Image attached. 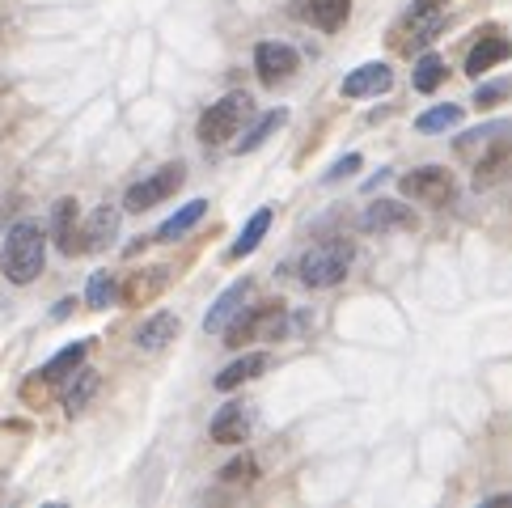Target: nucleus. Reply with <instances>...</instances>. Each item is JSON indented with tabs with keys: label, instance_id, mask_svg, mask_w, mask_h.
I'll return each mask as SVG.
<instances>
[{
	"label": "nucleus",
	"instance_id": "21",
	"mask_svg": "<svg viewBox=\"0 0 512 508\" xmlns=\"http://www.w3.org/2000/svg\"><path fill=\"white\" fill-rule=\"evenodd\" d=\"M85 356H89V339H81V343H68V348L51 356V360H47V365H43L39 373H43L47 381H64L68 373H81Z\"/></svg>",
	"mask_w": 512,
	"mask_h": 508
},
{
	"label": "nucleus",
	"instance_id": "28",
	"mask_svg": "<svg viewBox=\"0 0 512 508\" xmlns=\"http://www.w3.org/2000/svg\"><path fill=\"white\" fill-rule=\"evenodd\" d=\"M284 119H288V111H267L259 123L250 127V136H242V140L233 144V149H237V153H250V149H259V144H263L271 132H276V127H284Z\"/></svg>",
	"mask_w": 512,
	"mask_h": 508
},
{
	"label": "nucleus",
	"instance_id": "1",
	"mask_svg": "<svg viewBox=\"0 0 512 508\" xmlns=\"http://www.w3.org/2000/svg\"><path fill=\"white\" fill-rule=\"evenodd\" d=\"M0 271L13 284H34L43 271V229L34 221H17L5 233V250H0Z\"/></svg>",
	"mask_w": 512,
	"mask_h": 508
},
{
	"label": "nucleus",
	"instance_id": "17",
	"mask_svg": "<svg viewBox=\"0 0 512 508\" xmlns=\"http://www.w3.org/2000/svg\"><path fill=\"white\" fill-rule=\"evenodd\" d=\"M119 238V208H94V216L81 225V250H106Z\"/></svg>",
	"mask_w": 512,
	"mask_h": 508
},
{
	"label": "nucleus",
	"instance_id": "18",
	"mask_svg": "<svg viewBox=\"0 0 512 508\" xmlns=\"http://www.w3.org/2000/svg\"><path fill=\"white\" fill-rule=\"evenodd\" d=\"M508 170H512V136L491 144V149L474 161V187H496L500 178H508Z\"/></svg>",
	"mask_w": 512,
	"mask_h": 508
},
{
	"label": "nucleus",
	"instance_id": "34",
	"mask_svg": "<svg viewBox=\"0 0 512 508\" xmlns=\"http://www.w3.org/2000/svg\"><path fill=\"white\" fill-rule=\"evenodd\" d=\"M487 504H512V492H504V496H487Z\"/></svg>",
	"mask_w": 512,
	"mask_h": 508
},
{
	"label": "nucleus",
	"instance_id": "6",
	"mask_svg": "<svg viewBox=\"0 0 512 508\" xmlns=\"http://www.w3.org/2000/svg\"><path fill=\"white\" fill-rule=\"evenodd\" d=\"M398 187L407 199H419V204H432V208H441L453 199V174L441 170V166H424V170H411V174H402L398 178Z\"/></svg>",
	"mask_w": 512,
	"mask_h": 508
},
{
	"label": "nucleus",
	"instance_id": "24",
	"mask_svg": "<svg viewBox=\"0 0 512 508\" xmlns=\"http://www.w3.org/2000/svg\"><path fill=\"white\" fill-rule=\"evenodd\" d=\"M267 229H271V208H259V212H254V216H250V221H246V229H242V238H237V242H233V250H229V259H246V254H250L254 246H259L263 238H267Z\"/></svg>",
	"mask_w": 512,
	"mask_h": 508
},
{
	"label": "nucleus",
	"instance_id": "7",
	"mask_svg": "<svg viewBox=\"0 0 512 508\" xmlns=\"http://www.w3.org/2000/svg\"><path fill=\"white\" fill-rule=\"evenodd\" d=\"M259 331H271L276 339L284 335V305L280 301H271V305H263V310H254V314L242 310L225 326V343H229V348H242V343H250Z\"/></svg>",
	"mask_w": 512,
	"mask_h": 508
},
{
	"label": "nucleus",
	"instance_id": "20",
	"mask_svg": "<svg viewBox=\"0 0 512 508\" xmlns=\"http://www.w3.org/2000/svg\"><path fill=\"white\" fill-rule=\"evenodd\" d=\"M267 365H271L267 352H250V356H242V360H233L225 373H216V390H237V386H246V381L259 377Z\"/></svg>",
	"mask_w": 512,
	"mask_h": 508
},
{
	"label": "nucleus",
	"instance_id": "32",
	"mask_svg": "<svg viewBox=\"0 0 512 508\" xmlns=\"http://www.w3.org/2000/svg\"><path fill=\"white\" fill-rule=\"evenodd\" d=\"M360 170V153H347V157H339L331 170H326V178L322 183H339V178H347V174H356Z\"/></svg>",
	"mask_w": 512,
	"mask_h": 508
},
{
	"label": "nucleus",
	"instance_id": "3",
	"mask_svg": "<svg viewBox=\"0 0 512 508\" xmlns=\"http://www.w3.org/2000/svg\"><path fill=\"white\" fill-rule=\"evenodd\" d=\"M449 22V9H445V0H415V5L407 9V17H402V26H398V47L402 51H415V47H424L432 43L436 34L445 30Z\"/></svg>",
	"mask_w": 512,
	"mask_h": 508
},
{
	"label": "nucleus",
	"instance_id": "19",
	"mask_svg": "<svg viewBox=\"0 0 512 508\" xmlns=\"http://www.w3.org/2000/svg\"><path fill=\"white\" fill-rule=\"evenodd\" d=\"M166 267H144V271H132L127 276V284L119 288V297L127 301V305H144V301H153L161 288H166Z\"/></svg>",
	"mask_w": 512,
	"mask_h": 508
},
{
	"label": "nucleus",
	"instance_id": "26",
	"mask_svg": "<svg viewBox=\"0 0 512 508\" xmlns=\"http://www.w3.org/2000/svg\"><path fill=\"white\" fill-rule=\"evenodd\" d=\"M115 297H119V284H115L111 271H94L89 284H85V301L94 305V310H111Z\"/></svg>",
	"mask_w": 512,
	"mask_h": 508
},
{
	"label": "nucleus",
	"instance_id": "22",
	"mask_svg": "<svg viewBox=\"0 0 512 508\" xmlns=\"http://www.w3.org/2000/svg\"><path fill=\"white\" fill-rule=\"evenodd\" d=\"M174 335H178V318H174V314H153V318L136 331V343H140L144 352H161Z\"/></svg>",
	"mask_w": 512,
	"mask_h": 508
},
{
	"label": "nucleus",
	"instance_id": "2",
	"mask_svg": "<svg viewBox=\"0 0 512 508\" xmlns=\"http://www.w3.org/2000/svg\"><path fill=\"white\" fill-rule=\"evenodd\" d=\"M297 271H301V280L309 288H331V284H339L347 271H352V242H343V238L318 242L314 250H305V259H301Z\"/></svg>",
	"mask_w": 512,
	"mask_h": 508
},
{
	"label": "nucleus",
	"instance_id": "27",
	"mask_svg": "<svg viewBox=\"0 0 512 508\" xmlns=\"http://www.w3.org/2000/svg\"><path fill=\"white\" fill-rule=\"evenodd\" d=\"M411 81H415L419 94H432V89L445 81V60H441V56H432V51H428V56H419V64H415V72H411Z\"/></svg>",
	"mask_w": 512,
	"mask_h": 508
},
{
	"label": "nucleus",
	"instance_id": "4",
	"mask_svg": "<svg viewBox=\"0 0 512 508\" xmlns=\"http://www.w3.org/2000/svg\"><path fill=\"white\" fill-rule=\"evenodd\" d=\"M182 183H187V166H178V161H170V166L153 170L149 178H144V183L127 187L123 208H127V212H149L153 204H161V199H170Z\"/></svg>",
	"mask_w": 512,
	"mask_h": 508
},
{
	"label": "nucleus",
	"instance_id": "11",
	"mask_svg": "<svg viewBox=\"0 0 512 508\" xmlns=\"http://www.w3.org/2000/svg\"><path fill=\"white\" fill-rule=\"evenodd\" d=\"M292 13H297L301 22H309V26L335 34L347 22V13H352V0H297Z\"/></svg>",
	"mask_w": 512,
	"mask_h": 508
},
{
	"label": "nucleus",
	"instance_id": "10",
	"mask_svg": "<svg viewBox=\"0 0 512 508\" xmlns=\"http://www.w3.org/2000/svg\"><path fill=\"white\" fill-rule=\"evenodd\" d=\"M394 85V68L390 64H360L343 77V98H373V94H386Z\"/></svg>",
	"mask_w": 512,
	"mask_h": 508
},
{
	"label": "nucleus",
	"instance_id": "33",
	"mask_svg": "<svg viewBox=\"0 0 512 508\" xmlns=\"http://www.w3.org/2000/svg\"><path fill=\"white\" fill-rule=\"evenodd\" d=\"M72 305H77V301H60V305H56V314H51V318H56V322H60V318H68V314H72Z\"/></svg>",
	"mask_w": 512,
	"mask_h": 508
},
{
	"label": "nucleus",
	"instance_id": "12",
	"mask_svg": "<svg viewBox=\"0 0 512 508\" xmlns=\"http://www.w3.org/2000/svg\"><path fill=\"white\" fill-rule=\"evenodd\" d=\"M512 136V119H496V123H487V127H474V132H466V136H457V144H453V153L462 157V161H479L491 144H500V140H508Z\"/></svg>",
	"mask_w": 512,
	"mask_h": 508
},
{
	"label": "nucleus",
	"instance_id": "25",
	"mask_svg": "<svg viewBox=\"0 0 512 508\" xmlns=\"http://www.w3.org/2000/svg\"><path fill=\"white\" fill-rule=\"evenodd\" d=\"M94 394H98V373H94V369H81V377L72 381L68 394H64L68 415H81L89 403H94Z\"/></svg>",
	"mask_w": 512,
	"mask_h": 508
},
{
	"label": "nucleus",
	"instance_id": "5",
	"mask_svg": "<svg viewBox=\"0 0 512 508\" xmlns=\"http://www.w3.org/2000/svg\"><path fill=\"white\" fill-rule=\"evenodd\" d=\"M250 115V98L246 94H229L221 102H212L204 115H199V140L204 144H225L229 136H237V127Z\"/></svg>",
	"mask_w": 512,
	"mask_h": 508
},
{
	"label": "nucleus",
	"instance_id": "13",
	"mask_svg": "<svg viewBox=\"0 0 512 508\" xmlns=\"http://www.w3.org/2000/svg\"><path fill=\"white\" fill-rule=\"evenodd\" d=\"M369 233H390V229H415L419 216L407 208V204H394V199H377V204L364 208V221H360Z\"/></svg>",
	"mask_w": 512,
	"mask_h": 508
},
{
	"label": "nucleus",
	"instance_id": "16",
	"mask_svg": "<svg viewBox=\"0 0 512 508\" xmlns=\"http://www.w3.org/2000/svg\"><path fill=\"white\" fill-rule=\"evenodd\" d=\"M77 199H60L56 212H51V238H56V246L64 254H81V225H77Z\"/></svg>",
	"mask_w": 512,
	"mask_h": 508
},
{
	"label": "nucleus",
	"instance_id": "8",
	"mask_svg": "<svg viewBox=\"0 0 512 508\" xmlns=\"http://www.w3.org/2000/svg\"><path fill=\"white\" fill-rule=\"evenodd\" d=\"M297 64H301V56L288 43H259L254 47V68H259L263 85H284L292 72H297Z\"/></svg>",
	"mask_w": 512,
	"mask_h": 508
},
{
	"label": "nucleus",
	"instance_id": "15",
	"mask_svg": "<svg viewBox=\"0 0 512 508\" xmlns=\"http://www.w3.org/2000/svg\"><path fill=\"white\" fill-rule=\"evenodd\" d=\"M512 56V43L504 39V34L500 30H487L483 34V39L479 43H474V51H470V56H466V72H470V77H483V72L487 68H496V64H504Z\"/></svg>",
	"mask_w": 512,
	"mask_h": 508
},
{
	"label": "nucleus",
	"instance_id": "23",
	"mask_svg": "<svg viewBox=\"0 0 512 508\" xmlns=\"http://www.w3.org/2000/svg\"><path fill=\"white\" fill-rule=\"evenodd\" d=\"M204 212H208V199H191V204L182 208V212H174L170 221H166V225H161V229L153 233V238H157V242H178L182 233H187L195 221H204Z\"/></svg>",
	"mask_w": 512,
	"mask_h": 508
},
{
	"label": "nucleus",
	"instance_id": "31",
	"mask_svg": "<svg viewBox=\"0 0 512 508\" xmlns=\"http://www.w3.org/2000/svg\"><path fill=\"white\" fill-rule=\"evenodd\" d=\"M221 479H225V483H254V479H259V462H254L250 453H246V458H233V462L221 470Z\"/></svg>",
	"mask_w": 512,
	"mask_h": 508
},
{
	"label": "nucleus",
	"instance_id": "30",
	"mask_svg": "<svg viewBox=\"0 0 512 508\" xmlns=\"http://www.w3.org/2000/svg\"><path fill=\"white\" fill-rule=\"evenodd\" d=\"M508 94H512V81H508V77H504V81H487V85L474 89V106H479V111H487V106H500Z\"/></svg>",
	"mask_w": 512,
	"mask_h": 508
},
{
	"label": "nucleus",
	"instance_id": "29",
	"mask_svg": "<svg viewBox=\"0 0 512 508\" xmlns=\"http://www.w3.org/2000/svg\"><path fill=\"white\" fill-rule=\"evenodd\" d=\"M457 123H462V106H436V111H424V115H419V132H424V136H432V132H445V127H457Z\"/></svg>",
	"mask_w": 512,
	"mask_h": 508
},
{
	"label": "nucleus",
	"instance_id": "9",
	"mask_svg": "<svg viewBox=\"0 0 512 508\" xmlns=\"http://www.w3.org/2000/svg\"><path fill=\"white\" fill-rule=\"evenodd\" d=\"M250 293H254V284H250V280H237V284H229L225 293L216 297L212 310L204 314V331H208V335L225 331V326H229V322H233V318H237V314H242L246 305H250Z\"/></svg>",
	"mask_w": 512,
	"mask_h": 508
},
{
	"label": "nucleus",
	"instance_id": "14",
	"mask_svg": "<svg viewBox=\"0 0 512 508\" xmlns=\"http://www.w3.org/2000/svg\"><path fill=\"white\" fill-rule=\"evenodd\" d=\"M212 441L216 445H237V441H246L250 437V407L246 403H225L221 411H216V420H212Z\"/></svg>",
	"mask_w": 512,
	"mask_h": 508
}]
</instances>
